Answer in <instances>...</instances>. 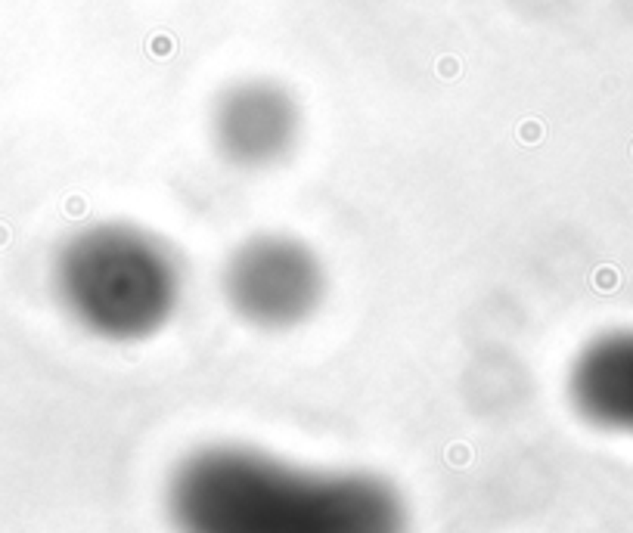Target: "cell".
I'll return each mask as SVG.
<instances>
[{
	"label": "cell",
	"mask_w": 633,
	"mask_h": 533,
	"mask_svg": "<svg viewBox=\"0 0 633 533\" xmlns=\"http://www.w3.org/2000/svg\"><path fill=\"white\" fill-rule=\"evenodd\" d=\"M174 533H407L404 496L370 472L304 468L242 443H211L174 465Z\"/></svg>",
	"instance_id": "cell-1"
},
{
	"label": "cell",
	"mask_w": 633,
	"mask_h": 533,
	"mask_svg": "<svg viewBox=\"0 0 633 533\" xmlns=\"http://www.w3.org/2000/svg\"><path fill=\"white\" fill-rule=\"evenodd\" d=\"M59 310L106 344L150 341L186 301V273L162 236L134 221H93L68 233L50 261Z\"/></svg>",
	"instance_id": "cell-2"
},
{
	"label": "cell",
	"mask_w": 633,
	"mask_h": 533,
	"mask_svg": "<svg viewBox=\"0 0 633 533\" xmlns=\"http://www.w3.org/2000/svg\"><path fill=\"white\" fill-rule=\"evenodd\" d=\"M221 298L239 323L289 332L317 317L330 298V270L308 239L261 230L239 239L221 264Z\"/></svg>",
	"instance_id": "cell-3"
},
{
	"label": "cell",
	"mask_w": 633,
	"mask_h": 533,
	"mask_svg": "<svg viewBox=\"0 0 633 533\" xmlns=\"http://www.w3.org/2000/svg\"><path fill=\"white\" fill-rule=\"evenodd\" d=\"M304 137L301 103L273 78H246L217 93L208 115V140L233 171H273L295 155Z\"/></svg>",
	"instance_id": "cell-4"
},
{
	"label": "cell",
	"mask_w": 633,
	"mask_h": 533,
	"mask_svg": "<svg viewBox=\"0 0 633 533\" xmlns=\"http://www.w3.org/2000/svg\"><path fill=\"white\" fill-rule=\"evenodd\" d=\"M568 397L590 425L633 434V332L590 341L568 369Z\"/></svg>",
	"instance_id": "cell-5"
}]
</instances>
